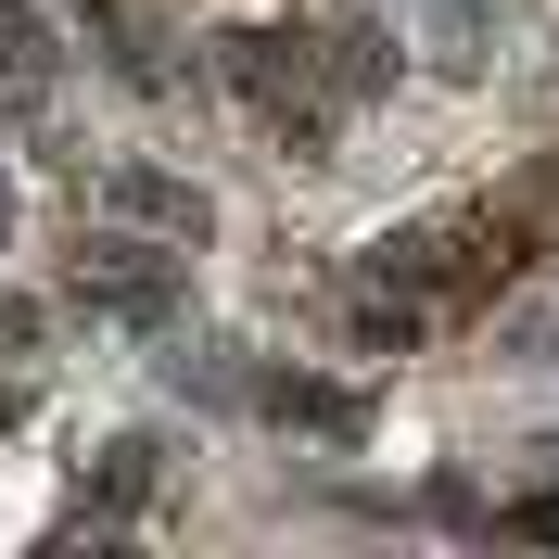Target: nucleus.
Segmentation results:
<instances>
[{"instance_id": "f257e3e1", "label": "nucleus", "mask_w": 559, "mask_h": 559, "mask_svg": "<svg viewBox=\"0 0 559 559\" xmlns=\"http://www.w3.org/2000/svg\"><path fill=\"white\" fill-rule=\"evenodd\" d=\"M90 293H103L115 318H140V331L166 318V267H153V254H140V242H103V267H90Z\"/></svg>"}, {"instance_id": "f03ea898", "label": "nucleus", "mask_w": 559, "mask_h": 559, "mask_svg": "<svg viewBox=\"0 0 559 559\" xmlns=\"http://www.w3.org/2000/svg\"><path fill=\"white\" fill-rule=\"evenodd\" d=\"M0 76H51V26H38V0H0Z\"/></svg>"}, {"instance_id": "7ed1b4c3", "label": "nucleus", "mask_w": 559, "mask_h": 559, "mask_svg": "<svg viewBox=\"0 0 559 559\" xmlns=\"http://www.w3.org/2000/svg\"><path fill=\"white\" fill-rule=\"evenodd\" d=\"M522 534H559V496H534V509H522Z\"/></svg>"}]
</instances>
